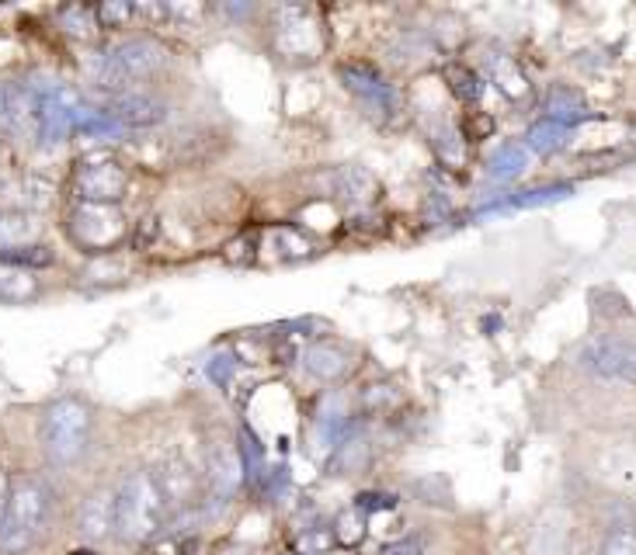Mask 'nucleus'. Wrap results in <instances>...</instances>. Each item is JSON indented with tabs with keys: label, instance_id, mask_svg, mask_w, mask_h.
<instances>
[{
	"label": "nucleus",
	"instance_id": "22",
	"mask_svg": "<svg viewBox=\"0 0 636 555\" xmlns=\"http://www.w3.org/2000/svg\"><path fill=\"white\" fill-rule=\"evenodd\" d=\"M449 80H452V91H456L459 98H463V101H476V98H480V84H476V77L467 70V66H459V70L452 66V70H449Z\"/></svg>",
	"mask_w": 636,
	"mask_h": 555
},
{
	"label": "nucleus",
	"instance_id": "2",
	"mask_svg": "<svg viewBox=\"0 0 636 555\" xmlns=\"http://www.w3.org/2000/svg\"><path fill=\"white\" fill-rule=\"evenodd\" d=\"M50 507H53V497L42 479L25 476L11 482L8 510H4V521H0V548L8 555L29 552L50 524Z\"/></svg>",
	"mask_w": 636,
	"mask_h": 555
},
{
	"label": "nucleus",
	"instance_id": "9",
	"mask_svg": "<svg viewBox=\"0 0 636 555\" xmlns=\"http://www.w3.org/2000/svg\"><path fill=\"white\" fill-rule=\"evenodd\" d=\"M70 230L84 247H91V251L112 247V243L125 233L122 215L112 206H80L70 219Z\"/></svg>",
	"mask_w": 636,
	"mask_h": 555
},
{
	"label": "nucleus",
	"instance_id": "13",
	"mask_svg": "<svg viewBox=\"0 0 636 555\" xmlns=\"http://www.w3.org/2000/svg\"><path fill=\"white\" fill-rule=\"evenodd\" d=\"M306 368H310V375H317L320 382H335L352 368V354L338 341H320L306 351Z\"/></svg>",
	"mask_w": 636,
	"mask_h": 555
},
{
	"label": "nucleus",
	"instance_id": "18",
	"mask_svg": "<svg viewBox=\"0 0 636 555\" xmlns=\"http://www.w3.org/2000/svg\"><path fill=\"white\" fill-rule=\"evenodd\" d=\"M365 539V518H362V510H341L338 521H335V542L341 548H355L359 542Z\"/></svg>",
	"mask_w": 636,
	"mask_h": 555
},
{
	"label": "nucleus",
	"instance_id": "25",
	"mask_svg": "<svg viewBox=\"0 0 636 555\" xmlns=\"http://www.w3.org/2000/svg\"><path fill=\"white\" fill-rule=\"evenodd\" d=\"M8 497H11V479H8V473H4V469H0V521H4Z\"/></svg>",
	"mask_w": 636,
	"mask_h": 555
},
{
	"label": "nucleus",
	"instance_id": "4",
	"mask_svg": "<svg viewBox=\"0 0 636 555\" xmlns=\"http://www.w3.org/2000/svg\"><path fill=\"white\" fill-rule=\"evenodd\" d=\"M167 66V49L161 42L153 38H129V42H119L116 49H108L98 66H95V77L98 84H108V87H125V84H136V80H146L157 70Z\"/></svg>",
	"mask_w": 636,
	"mask_h": 555
},
{
	"label": "nucleus",
	"instance_id": "1",
	"mask_svg": "<svg viewBox=\"0 0 636 555\" xmlns=\"http://www.w3.org/2000/svg\"><path fill=\"white\" fill-rule=\"evenodd\" d=\"M171 507L150 469H136L116 490V539L125 545H150L167 528Z\"/></svg>",
	"mask_w": 636,
	"mask_h": 555
},
{
	"label": "nucleus",
	"instance_id": "14",
	"mask_svg": "<svg viewBox=\"0 0 636 555\" xmlns=\"http://www.w3.org/2000/svg\"><path fill=\"white\" fill-rule=\"evenodd\" d=\"M112 115H116L119 122H125V125H157V122H164L167 108H164V101H157V98L133 91V95L116 98Z\"/></svg>",
	"mask_w": 636,
	"mask_h": 555
},
{
	"label": "nucleus",
	"instance_id": "16",
	"mask_svg": "<svg viewBox=\"0 0 636 555\" xmlns=\"http://www.w3.org/2000/svg\"><path fill=\"white\" fill-rule=\"evenodd\" d=\"M35 292H39V281L32 278V271L0 260V302H25Z\"/></svg>",
	"mask_w": 636,
	"mask_h": 555
},
{
	"label": "nucleus",
	"instance_id": "6",
	"mask_svg": "<svg viewBox=\"0 0 636 555\" xmlns=\"http://www.w3.org/2000/svg\"><path fill=\"white\" fill-rule=\"evenodd\" d=\"M74 185H77V195L84 198V206H112L125 195L129 177H125V167L119 160L91 157V160L80 164Z\"/></svg>",
	"mask_w": 636,
	"mask_h": 555
},
{
	"label": "nucleus",
	"instance_id": "5",
	"mask_svg": "<svg viewBox=\"0 0 636 555\" xmlns=\"http://www.w3.org/2000/svg\"><path fill=\"white\" fill-rule=\"evenodd\" d=\"M202 479L219 500H233L248 482V462L237 437L216 431L202 444Z\"/></svg>",
	"mask_w": 636,
	"mask_h": 555
},
{
	"label": "nucleus",
	"instance_id": "3",
	"mask_svg": "<svg viewBox=\"0 0 636 555\" xmlns=\"http://www.w3.org/2000/svg\"><path fill=\"white\" fill-rule=\"evenodd\" d=\"M42 452L53 465H74L91 441V410L80 399H56L42 413Z\"/></svg>",
	"mask_w": 636,
	"mask_h": 555
},
{
	"label": "nucleus",
	"instance_id": "26",
	"mask_svg": "<svg viewBox=\"0 0 636 555\" xmlns=\"http://www.w3.org/2000/svg\"><path fill=\"white\" fill-rule=\"evenodd\" d=\"M320 555H355V548H327Z\"/></svg>",
	"mask_w": 636,
	"mask_h": 555
},
{
	"label": "nucleus",
	"instance_id": "12",
	"mask_svg": "<svg viewBox=\"0 0 636 555\" xmlns=\"http://www.w3.org/2000/svg\"><path fill=\"white\" fill-rule=\"evenodd\" d=\"M320 42L317 21H310L303 11H285V21L278 25V49L285 56H310Z\"/></svg>",
	"mask_w": 636,
	"mask_h": 555
},
{
	"label": "nucleus",
	"instance_id": "17",
	"mask_svg": "<svg viewBox=\"0 0 636 555\" xmlns=\"http://www.w3.org/2000/svg\"><path fill=\"white\" fill-rule=\"evenodd\" d=\"M39 240V222L32 215H0V251L32 247Z\"/></svg>",
	"mask_w": 636,
	"mask_h": 555
},
{
	"label": "nucleus",
	"instance_id": "7",
	"mask_svg": "<svg viewBox=\"0 0 636 555\" xmlns=\"http://www.w3.org/2000/svg\"><path fill=\"white\" fill-rule=\"evenodd\" d=\"M153 479H157L161 493L167 500L171 510H188L195 500L202 497V473H195V465L182 455V452H164L157 469H153Z\"/></svg>",
	"mask_w": 636,
	"mask_h": 555
},
{
	"label": "nucleus",
	"instance_id": "19",
	"mask_svg": "<svg viewBox=\"0 0 636 555\" xmlns=\"http://www.w3.org/2000/svg\"><path fill=\"white\" fill-rule=\"evenodd\" d=\"M599 555H636V528H612L602 539Z\"/></svg>",
	"mask_w": 636,
	"mask_h": 555
},
{
	"label": "nucleus",
	"instance_id": "8",
	"mask_svg": "<svg viewBox=\"0 0 636 555\" xmlns=\"http://www.w3.org/2000/svg\"><path fill=\"white\" fill-rule=\"evenodd\" d=\"M581 362L595 375H605V379L636 382V344L633 341H616V337L595 341L584 347Z\"/></svg>",
	"mask_w": 636,
	"mask_h": 555
},
{
	"label": "nucleus",
	"instance_id": "21",
	"mask_svg": "<svg viewBox=\"0 0 636 555\" xmlns=\"http://www.w3.org/2000/svg\"><path fill=\"white\" fill-rule=\"evenodd\" d=\"M497 87L504 95H512V98H522L529 87H525V77L518 70H512V63H497V74H494Z\"/></svg>",
	"mask_w": 636,
	"mask_h": 555
},
{
	"label": "nucleus",
	"instance_id": "23",
	"mask_svg": "<svg viewBox=\"0 0 636 555\" xmlns=\"http://www.w3.org/2000/svg\"><path fill=\"white\" fill-rule=\"evenodd\" d=\"M380 555H425V542L418 535H407V539H393L380 548Z\"/></svg>",
	"mask_w": 636,
	"mask_h": 555
},
{
	"label": "nucleus",
	"instance_id": "10",
	"mask_svg": "<svg viewBox=\"0 0 636 555\" xmlns=\"http://www.w3.org/2000/svg\"><path fill=\"white\" fill-rule=\"evenodd\" d=\"M570 542V514L563 507H550L536 518L529 531V555H563Z\"/></svg>",
	"mask_w": 636,
	"mask_h": 555
},
{
	"label": "nucleus",
	"instance_id": "15",
	"mask_svg": "<svg viewBox=\"0 0 636 555\" xmlns=\"http://www.w3.org/2000/svg\"><path fill=\"white\" fill-rule=\"evenodd\" d=\"M599 476L616 490H636V452L612 448L599 458Z\"/></svg>",
	"mask_w": 636,
	"mask_h": 555
},
{
	"label": "nucleus",
	"instance_id": "20",
	"mask_svg": "<svg viewBox=\"0 0 636 555\" xmlns=\"http://www.w3.org/2000/svg\"><path fill=\"white\" fill-rule=\"evenodd\" d=\"M341 181H344V191L352 198H359V202H365V198L376 195V181H372V174L362 170V167H348L341 174Z\"/></svg>",
	"mask_w": 636,
	"mask_h": 555
},
{
	"label": "nucleus",
	"instance_id": "24",
	"mask_svg": "<svg viewBox=\"0 0 636 555\" xmlns=\"http://www.w3.org/2000/svg\"><path fill=\"white\" fill-rule=\"evenodd\" d=\"M129 14H133V8H125V4H105V8H98V21H105V25H119V21H125Z\"/></svg>",
	"mask_w": 636,
	"mask_h": 555
},
{
	"label": "nucleus",
	"instance_id": "11",
	"mask_svg": "<svg viewBox=\"0 0 636 555\" xmlns=\"http://www.w3.org/2000/svg\"><path fill=\"white\" fill-rule=\"evenodd\" d=\"M77 528L87 542H105L116 535V490H98L84 500Z\"/></svg>",
	"mask_w": 636,
	"mask_h": 555
}]
</instances>
